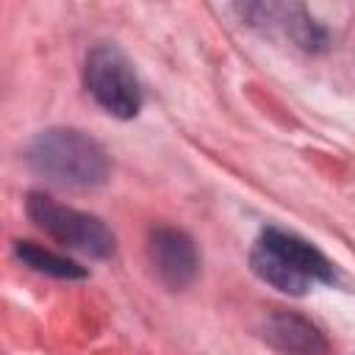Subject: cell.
Returning a JSON list of instances; mask_svg holds the SVG:
<instances>
[{"label":"cell","instance_id":"obj_1","mask_svg":"<svg viewBox=\"0 0 355 355\" xmlns=\"http://www.w3.org/2000/svg\"><path fill=\"white\" fill-rule=\"evenodd\" d=\"M28 166L64 189H94L108 180L111 161L97 139L75 128H47L25 147Z\"/></svg>","mask_w":355,"mask_h":355},{"label":"cell","instance_id":"obj_2","mask_svg":"<svg viewBox=\"0 0 355 355\" xmlns=\"http://www.w3.org/2000/svg\"><path fill=\"white\" fill-rule=\"evenodd\" d=\"M83 83L94 103L116 119H133L141 108V83L130 58L111 42L89 50L83 64Z\"/></svg>","mask_w":355,"mask_h":355},{"label":"cell","instance_id":"obj_3","mask_svg":"<svg viewBox=\"0 0 355 355\" xmlns=\"http://www.w3.org/2000/svg\"><path fill=\"white\" fill-rule=\"evenodd\" d=\"M25 211L39 230H44L50 239H55L58 244H64L75 252H83L92 258H108L114 252V233L105 227L103 219H97L92 214L61 205L58 200L42 194V191L28 194Z\"/></svg>","mask_w":355,"mask_h":355},{"label":"cell","instance_id":"obj_4","mask_svg":"<svg viewBox=\"0 0 355 355\" xmlns=\"http://www.w3.org/2000/svg\"><path fill=\"white\" fill-rule=\"evenodd\" d=\"M147 255H150V263L158 280L169 286L172 291L186 288L200 269V255H197L191 236L172 225H155L150 230Z\"/></svg>","mask_w":355,"mask_h":355},{"label":"cell","instance_id":"obj_5","mask_svg":"<svg viewBox=\"0 0 355 355\" xmlns=\"http://www.w3.org/2000/svg\"><path fill=\"white\" fill-rule=\"evenodd\" d=\"M263 338L280 355H327V338L322 330L291 311L269 313L263 322Z\"/></svg>","mask_w":355,"mask_h":355},{"label":"cell","instance_id":"obj_6","mask_svg":"<svg viewBox=\"0 0 355 355\" xmlns=\"http://www.w3.org/2000/svg\"><path fill=\"white\" fill-rule=\"evenodd\" d=\"M250 269L266 286H272V288H277L283 294H291V297H302V294L311 291V286H316L308 275H302L291 261H286L277 250H272L261 239L250 252Z\"/></svg>","mask_w":355,"mask_h":355},{"label":"cell","instance_id":"obj_7","mask_svg":"<svg viewBox=\"0 0 355 355\" xmlns=\"http://www.w3.org/2000/svg\"><path fill=\"white\" fill-rule=\"evenodd\" d=\"M261 241L269 244L272 250H277L286 261H291L313 283H333V277H336L333 263L313 244H308L305 239H300L294 233H286V230H277V227H266L261 233Z\"/></svg>","mask_w":355,"mask_h":355},{"label":"cell","instance_id":"obj_8","mask_svg":"<svg viewBox=\"0 0 355 355\" xmlns=\"http://www.w3.org/2000/svg\"><path fill=\"white\" fill-rule=\"evenodd\" d=\"M14 255L33 272L39 275H50V277H58V280H83L86 277V269L78 266L75 261L69 258H61L33 241H14Z\"/></svg>","mask_w":355,"mask_h":355}]
</instances>
